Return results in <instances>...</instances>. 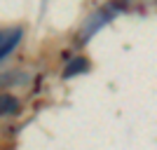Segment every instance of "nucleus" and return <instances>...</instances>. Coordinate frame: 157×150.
I'll return each instance as SVG.
<instances>
[{"instance_id":"obj_1","label":"nucleus","mask_w":157,"mask_h":150,"mask_svg":"<svg viewBox=\"0 0 157 150\" xmlns=\"http://www.w3.org/2000/svg\"><path fill=\"white\" fill-rule=\"evenodd\" d=\"M117 12H120V7H105V10H98L94 17H89V19H87V24H85V28H82V33H80V45H85L92 35H96L98 28H103Z\"/></svg>"},{"instance_id":"obj_4","label":"nucleus","mask_w":157,"mask_h":150,"mask_svg":"<svg viewBox=\"0 0 157 150\" xmlns=\"http://www.w3.org/2000/svg\"><path fill=\"white\" fill-rule=\"evenodd\" d=\"M19 110V98L10 96V94H2L0 96V115H14Z\"/></svg>"},{"instance_id":"obj_2","label":"nucleus","mask_w":157,"mask_h":150,"mask_svg":"<svg viewBox=\"0 0 157 150\" xmlns=\"http://www.w3.org/2000/svg\"><path fill=\"white\" fill-rule=\"evenodd\" d=\"M21 35H24V31L17 26L0 31V59H5L7 54H12L17 49V45L21 42Z\"/></svg>"},{"instance_id":"obj_3","label":"nucleus","mask_w":157,"mask_h":150,"mask_svg":"<svg viewBox=\"0 0 157 150\" xmlns=\"http://www.w3.org/2000/svg\"><path fill=\"white\" fill-rule=\"evenodd\" d=\"M87 71H89L87 59L85 56H75L73 61H68V66H66V71H63V78L71 80V78H75V75H80V73H87Z\"/></svg>"}]
</instances>
